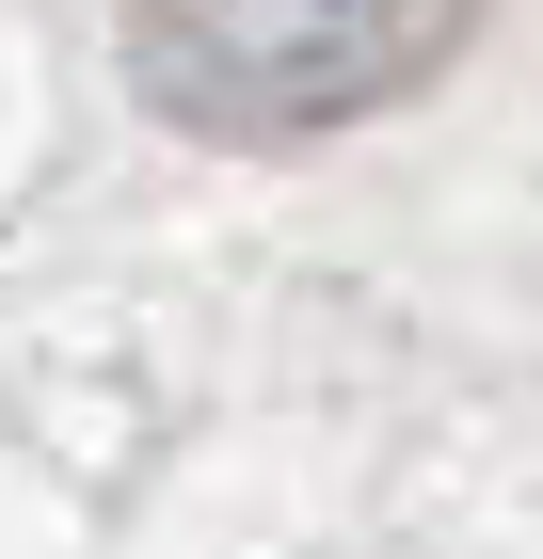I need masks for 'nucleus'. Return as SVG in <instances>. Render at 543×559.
<instances>
[{"instance_id":"nucleus-1","label":"nucleus","mask_w":543,"mask_h":559,"mask_svg":"<svg viewBox=\"0 0 543 559\" xmlns=\"http://www.w3.org/2000/svg\"><path fill=\"white\" fill-rule=\"evenodd\" d=\"M480 0H128V96L192 144H320L448 81Z\"/></svg>"}]
</instances>
